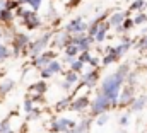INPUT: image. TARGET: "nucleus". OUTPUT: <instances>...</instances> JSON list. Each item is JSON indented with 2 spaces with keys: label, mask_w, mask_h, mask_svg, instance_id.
Here are the masks:
<instances>
[{
  "label": "nucleus",
  "mask_w": 147,
  "mask_h": 133,
  "mask_svg": "<svg viewBox=\"0 0 147 133\" xmlns=\"http://www.w3.org/2000/svg\"><path fill=\"white\" fill-rule=\"evenodd\" d=\"M130 70L132 68H130L128 63H121V65L116 68V72L110 73L108 77H105L101 80L99 92L105 94L110 99L111 107H116L118 106V94H120V91H121V87L125 84V79H127V75H128Z\"/></svg>",
  "instance_id": "1"
},
{
  "label": "nucleus",
  "mask_w": 147,
  "mask_h": 133,
  "mask_svg": "<svg viewBox=\"0 0 147 133\" xmlns=\"http://www.w3.org/2000/svg\"><path fill=\"white\" fill-rule=\"evenodd\" d=\"M111 109V102L110 99L105 96V94H101L99 91L96 92V96H94V99L91 101V104H89V111H91V116H98V114H101V113H108Z\"/></svg>",
  "instance_id": "2"
},
{
  "label": "nucleus",
  "mask_w": 147,
  "mask_h": 133,
  "mask_svg": "<svg viewBox=\"0 0 147 133\" xmlns=\"http://www.w3.org/2000/svg\"><path fill=\"white\" fill-rule=\"evenodd\" d=\"M51 38H53V33H51V31H48V33H45L43 36H39L38 39H34V41L28 46V50H29L28 53H29L33 58L38 56L39 53H43V51L48 48V44L51 43Z\"/></svg>",
  "instance_id": "3"
},
{
  "label": "nucleus",
  "mask_w": 147,
  "mask_h": 133,
  "mask_svg": "<svg viewBox=\"0 0 147 133\" xmlns=\"http://www.w3.org/2000/svg\"><path fill=\"white\" fill-rule=\"evenodd\" d=\"M77 121H74L70 118H53V121L50 123V132L51 133H67L69 130L75 128Z\"/></svg>",
  "instance_id": "4"
},
{
  "label": "nucleus",
  "mask_w": 147,
  "mask_h": 133,
  "mask_svg": "<svg viewBox=\"0 0 147 133\" xmlns=\"http://www.w3.org/2000/svg\"><path fill=\"white\" fill-rule=\"evenodd\" d=\"M98 82H99V68H91L89 72H82L80 77H79V85L80 87L94 89Z\"/></svg>",
  "instance_id": "5"
},
{
  "label": "nucleus",
  "mask_w": 147,
  "mask_h": 133,
  "mask_svg": "<svg viewBox=\"0 0 147 133\" xmlns=\"http://www.w3.org/2000/svg\"><path fill=\"white\" fill-rule=\"evenodd\" d=\"M134 99H135V85L123 84V87L118 94V106L116 107H128Z\"/></svg>",
  "instance_id": "6"
},
{
  "label": "nucleus",
  "mask_w": 147,
  "mask_h": 133,
  "mask_svg": "<svg viewBox=\"0 0 147 133\" xmlns=\"http://www.w3.org/2000/svg\"><path fill=\"white\" fill-rule=\"evenodd\" d=\"M70 43L77 44L80 51H91V46L96 43L92 36H89L87 33H77L70 36Z\"/></svg>",
  "instance_id": "7"
},
{
  "label": "nucleus",
  "mask_w": 147,
  "mask_h": 133,
  "mask_svg": "<svg viewBox=\"0 0 147 133\" xmlns=\"http://www.w3.org/2000/svg\"><path fill=\"white\" fill-rule=\"evenodd\" d=\"M62 70H63V66L62 63L58 62V60H51L48 65L45 66V68H41L39 70V77L43 79V80H48L50 77H53V75H58V73H62Z\"/></svg>",
  "instance_id": "8"
},
{
  "label": "nucleus",
  "mask_w": 147,
  "mask_h": 133,
  "mask_svg": "<svg viewBox=\"0 0 147 133\" xmlns=\"http://www.w3.org/2000/svg\"><path fill=\"white\" fill-rule=\"evenodd\" d=\"M87 28H89V22H86L82 17H77V19H72L70 22H67L63 29L69 34H77V33H87Z\"/></svg>",
  "instance_id": "9"
},
{
  "label": "nucleus",
  "mask_w": 147,
  "mask_h": 133,
  "mask_svg": "<svg viewBox=\"0 0 147 133\" xmlns=\"http://www.w3.org/2000/svg\"><path fill=\"white\" fill-rule=\"evenodd\" d=\"M55 56H57V51H55V50H45L43 53H39L38 56L33 58V65L41 70V68H45V66L48 65Z\"/></svg>",
  "instance_id": "10"
},
{
  "label": "nucleus",
  "mask_w": 147,
  "mask_h": 133,
  "mask_svg": "<svg viewBox=\"0 0 147 133\" xmlns=\"http://www.w3.org/2000/svg\"><path fill=\"white\" fill-rule=\"evenodd\" d=\"M89 104H91V99L87 96H77V97H72L69 109L74 113H84L86 109H89Z\"/></svg>",
  "instance_id": "11"
},
{
  "label": "nucleus",
  "mask_w": 147,
  "mask_h": 133,
  "mask_svg": "<svg viewBox=\"0 0 147 133\" xmlns=\"http://www.w3.org/2000/svg\"><path fill=\"white\" fill-rule=\"evenodd\" d=\"M130 14H132V12H128V10H125V12H123V10H113V12H110V15H108L106 21H108V24H110L111 28L116 29V28L121 26V22L125 21V17H128Z\"/></svg>",
  "instance_id": "12"
},
{
  "label": "nucleus",
  "mask_w": 147,
  "mask_h": 133,
  "mask_svg": "<svg viewBox=\"0 0 147 133\" xmlns=\"http://www.w3.org/2000/svg\"><path fill=\"white\" fill-rule=\"evenodd\" d=\"M31 44V38L28 34H16L14 36V55H19Z\"/></svg>",
  "instance_id": "13"
},
{
  "label": "nucleus",
  "mask_w": 147,
  "mask_h": 133,
  "mask_svg": "<svg viewBox=\"0 0 147 133\" xmlns=\"http://www.w3.org/2000/svg\"><path fill=\"white\" fill-rule=\"evenodd\" d=\"M70 36H72V34H69L65 29L60 31V33H57V34H53V38H51V44H53V48L63 50V48L70 43Z\"/></svg>",
  "instance_id": "14"
},
{
  "label": "nucleus",
  "mask_w": 147,
  "mask_h": 133,
  "mask_svg": "<svg viewBox=\"0 0 147 133\" xmlns=\"http://www.w3.org/2000/svg\"><path fill=\"white\" fill-rule=\"evenodd\" d=\"M79 77H80V73L69 70V72L65 73V77H63V82H62V89H63V91H70V89H72V85L79 84Z\"/></svg>",
  "instance_id": "15"
},
{
  "label": "nucleus",
  "mask_w": 147,
  "mask_h": 133,
  "mask_svg": "<svg viewBox=\"0 0 147 133\" xmlns=\"http://www.w3.org/2000/svg\"><path fill=\"white\" fill-rule=\"evenodd\" d=\"M147 106V97L146 96H135V99L132 101V104L128 106L130 113H140Z\"/></svg>",
  "instance_id": "16"
},
{
  "label": "nucleus",
  "mask_w": 147,
  "mask_h": 133,
  "mask_svg": "<svg viewBox=\"0 0 147 133\" xmlns=\"http://www.w3.org/2000/svg\"><path fill=\"white\" fill-rule=\"evenodd\" d=\"M110 29H111V26L108 24V21L101 22L98 33H96V36H94V41H96V43H105L106 38H108V31H110Z\"/></svg>",
  "instance_id": "17"
},
{
  "label": "nucleus",
  "mask_w": 147,
  "mask_h": 133,
  "mask_svg": "<svg viewBox=\"0 0 147 133\" xmlns=\"http://www.w3.org/2000/svg\"><path fill=\"white\" fill-rule=\"evenodd\" d=\"M79 46L77 44H74V43H69L65 48H63V55H65V58H67V62H70L74 58H77V55H79Z\"/></svg>",
  "instance_id": "18"
},
{
  "label": "nucleus",
  "mask_w": 147,
  "mask_h": 133,
  "mask_svg": "<svg viewBox=\"0 0 147 133\" xmlns=\"http://www.w3.org/2000/svg\"><path fill=\"white\" fill-rule=\"evenodd\" d=\"M91 125H92V118H80V121L75 125V130L80 133H89Z\"/></svg>",
  "instance_id": "19"
},
{
  "label": "nucleus",
  "mask_w": 147,
  "mask_h": 133,
  "mask_svg": "<svg viewBox=\"0 0 147 133\" xmlns=\"http://www.w3.org/2000/svg\"><path fill=\"white\" fill-rule=\"evenodd\" d=\"M46 89H48V85H46V80H43V79L31 85V92H34L36 96H43L46 92Z\"/></svg>",
  "instance_id": "20"
},
{
  "label": "nucleus",
  "mask_w": 147,
  "mask_h": 133,
  "mask_svg": "<svg viewBox=\"0 0 147 133\" xmlns=\"http://www.w3.org/2000/svg\"><path fill=\"white\" fill-rule=\"evenodd\" d=\"M132 46H134L132 43L120 41V44H118V46H115V53H116V56H118V58H121L123 55H127V53H128V50H130Z\"/></svg>",
  "instance_id": "21"
},
{
  "label": "nucleus",
  "mask_w": 147,
  "mask_h": 133,
  "mask_svg": "<svg viewBox=\"0 0 147 133\" xmlns=\"http://www.w3.org/2000/svg\"><path fill=\"white\" fill-rule=\"evenodd\" d=\"M132 28H135V24H134V19L128 15V17H125V21L121 22V26L116 28V31H118V33H128Z\"/></svg>",
  "instance_id": "22"
},
{
  "label": "nucleus",
  "mask_w": 147,
  "mask_h": 133,
  "mask_svg": "<svg viewBox=\"0 0 147 133\" xmlns=\"http://www.w3.org/2000/svg\"><path fill=\"white\" fill-rule=\"evenodd\" d=\"M147 7V0H134L128 7V12H140Z\"/></svg>",
  "instance_id": "23"
},
{
  "label": "nucleus",
  "mask_w": 147,
  "mask_h": 133,
  "mask_svg": "<svg viewBox=\"0 0 147 133\" xmlns=\"http://www.w3.org/2000/svg\"><path fill=\"white\" fill-rule=\"evenodd\" d=\"M120 58L115 55V53H105V56L101 58V66H110L113 63H116Z\"/></svg>",
  "instance_id": "24"
},
{
  "label": "nucleus",
  "mask_w": 147,
  "mask_h": 133,
  "mask_svg": "<svg viewBox=\"0 0 147 133\" xmlns=\"http://www.w3.org/2000/svg\"><path fill=\"white\" fill-rule=\"evenodd\" d=\"M14 85H16V82H14L12 79H5V80L0 84V94H7V92H10V91L14 89Z\"/></svg>",
  "instance_id": "25"
},
{
  "label": "nucleus",
  "mask_w": 147,
  "mask_h": 133,
  "mask_svg": "<svg viewBox=\"0 0 147 133\" xmlns=\"http://www.w3.org/2000/svg\"><path fill=\"white\" fill-rule=\"evenodd\" d=\"M69 63H70V70H72V72H77V73H82V72H84V65H86V63L80 62L79 58H74Z\"/></svg>",
  "instance_id": "26"
},
{
  "label": "nucleus",
  "mask_w": 147,
  "mask_h": 133,
  "mask_svg": "<svg viewBox=\"0 0 147 133\" xmlns=\"http://www.w3.org/2000/svg\"><path fill=\"white\" fill-rule=\"evenodd\" d=\"M19 2V5H29L33 10H39V7H41V3H43V0H17Z\"/></svg>",
  "instance_id": "27"
},
{
  "label": "nucleus",
  "mask_w": 147,
  "mask_h": 133,
  "mask_svg": "<svg viewBox=\"0 0 147 133\" xmlns=\"http://www.w3.org/2000/svg\"><path fill=\"white\" fill-rule=\"evenodd\" d=\"M132 19H134V24H135V26H142V24L147 22V14L144 10H140V12H137Z\"/></svg>",
  "instance_id": "28"
},
{
  "label": "nucleus",
  "mask_w": 147,
  "mask_h": 133,
  "mask_svg": "<svg viewBox=\"0 0 147 133\" xmlns=\"http://www.w3.org/2000/svg\"><path fill=\"white\" fill-rule=\"evenodd\" d=\"M94 120H96V125H98V126H105V125H108V121H110V111H108V113H101V114H98Z\"/></svg>",
  "instance_id": "29"
},
{
  "label": "nucleus",
  "mask_w": 147,
  "mask_h": 133,
  "mask_svg": "<svg viewBox=\"0 0 147 133\" xmlns=\"http://www.w3.org/2000/svg\"><path fill=\"white\" fill-rule=\"evenodd\" d=\"M135 46H137L142 53H147V33L142 34V36L139 38V41H135Z\"/></svg>",
  "instance_id": "30"
},
{
  "label": "nucleus",
  "mask_w": 147,
  "mask_h": 133,
  "mask_svg": "<svg viewBox=\"0 0 147 133\" xmlns=\"http://www.w3.org/2000/svg\"><path fill=\"white\" fill-rule=\"evenodd\" d=\"M103 22H105V21H103ZM99 26H101V22H98V21H94V19H92V21L89 22V28H87V34L94 38V36H96V33H98V29H99Z\"/></svg>",
  "instance_id": "31"
},
{
  "label": "nucleus",
  "mask_w": 147,
  "mask_h": 133,
  "mask_svg": "<svg viewBox=\"0 0 147 133\" xmlns=\"http://www.w3.org/2000/svg\"><path fill=\"white\" fill-rule=\"evenodd\" d=\"M70 101H72V97H63L62 101H58V102H57L55 109H57V111H63V109H67V107H69V104H70Z\"/></svg>",
  "instance_id": "32"
},
{
  "label": "nucleus",
  "mask_w": 147,
  "mask_h": 133,
  "mask_svg": "<svg viewBox=\"0 0 147 133\" xmlns=\"http://www.w3.org/2000/svg\"><path fill=\"white\" fill-rule=\"evenodd\" d=\"M9 55H10V51H9V48L0 41V63L5 60V58H9Z\"/></svg>",
  "instance_id": "33"
},
{
  "label": "nucleus",
  "mask_w": 147,
  "mask_h": 133,
  "mask_svg": "<svg viewBox=\"0 0 147 133\" xmlns=\"http://www.w3.org/2000/svg\"><path fill=\"white\" fill-rule=\"evenodd\" d=\"M87 65L91 66V68H99V65H101V58H98V56H92V55H91V58H89Z\"/></svg>",
  "instance_id": "34"
},
{
  "label": "nucleus",
  "mask_w": 147,
  "mask_h": 133,
  "mask_svg": "<svg viewBox=\"0 0 147 133\" xmlns=\"http://www.w3.org/2000/svg\"><path fill=\"white\" fill-rule=\"evenodd\" d=\"M77 58H79L80 62H84V63H87V62H89V58H91V51H79V55H77Z\"/></svg>",
  "instance_id": "35"
},
{
  "label": "nucleus",
  "mask_w": 147,
  "mask_h": 133,
  "mask_svg": "<svg viewBox=\"0 0 147 133\" xmlns=\"http://www.w3.org/2000/svg\"><path fill=\"white\" fill-rule=\"evenodd\" d=\"M33 109H34V101H33V99H26V101H24V111L29 114Z\"/></svg>",
  "instance_id": "36"
},
{
  "label": "nucleus",
  "mask_w": 147,
  "mask_h": 133,
  "mask_svg": "<svg viewBox=\"0 0 147 133\" xmlns=\"http://www.w3.org/2000/svg\"><path fill=\"white\" fill-rule=\"evenodd\" d=\"M0 133H14L10 130V126H9V120H3L2 121V130H0Z\"/></svg>",
  "instance_id": "37"
},
{
  "label": "nucleus",
  "mask_w": 147,
  "mask_h": 133,
  "mask_svg": "<svg viewBox=\"0 0 147 133\" xmlns=\"http://www.w3.org/2000/svg\"><path fill=\"white\" fill-rule=\"evenodd\" d=\"M118 123H120V126H127V125H128V114H123V116H120Z\"/></svg>",
  "instance_id": "38"
},
{
  "label": "nucleus",
  "mask_w": 147,
  "mask_h": 133,
  "mask_svg": "<svg viewBox=\"0 0 147 133\" xmlns=\"http://www.w3.org/2000/svg\"><path fill=\"white\" fill-rule=\"evenodd\" d=\"M67 133H80V132H77L75 128H72V130H69V132H67Z\"/></svg>",
  "instance_id": "39"
},
{
  "label": "nucleus",
  "mask_w": 147,
  "mask_h": 133,
  "mask_svg": "<svg viewBox=\"0 0 147 133\" xmlns=\"http://www.w3.org/2000/svg\"><path fill=\"white\" fill-rule=\"evenodd\" d=\"M0 130H2V121H0Z\"/></svg>",
  "instance_id": "40"
},
{
  "label": "nucleus",
  "mask_w": 147,
  "mask_h": 133,
  "mask_svg": "<svg viewBox=\"0 0 147 133\" xmlns=\"http://www.w3.org/2000/svg\"><path fill=\"white\" fill-rule=\"evenodd\" d=\"M146 97H147V96H146Z\"/></svg>",
  "instance_id": "41"
}]
</instances>
